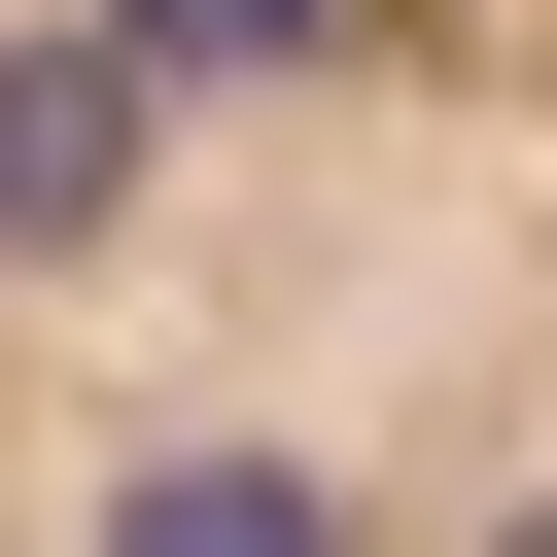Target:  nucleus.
I'll use <instances>...</instances> for the list:
<instances>
[{
  "label": "nucleus",
  "instance_id": "nucleus-1",
  "mask_svg": "<svg viewBox=\"0 0 557 557\" xmlns=\"http://www.w3.org/2000/svg\"><path fill=\"white\" fill-rule=\"evenodd\" d=\"M0 557H557V0H0Z\"/></svg>",
  "mask_w": 557,
  "mask_h": 557
}]
</instances>
